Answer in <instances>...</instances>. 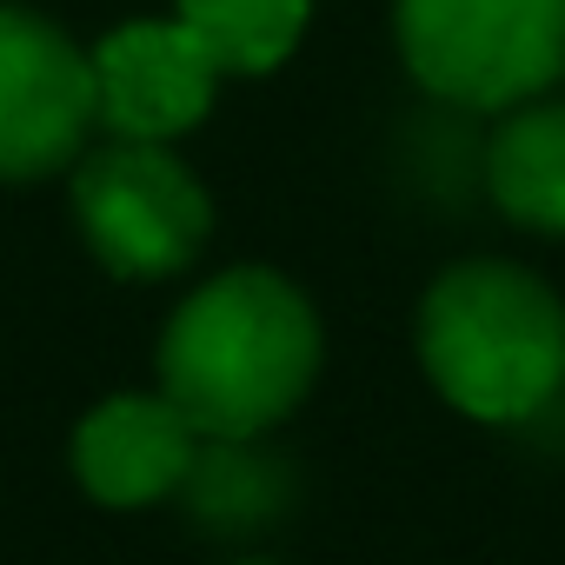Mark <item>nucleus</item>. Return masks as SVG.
Here are the masks:
<instances>
[{
  "label": "nucleus",
  "mask_w": 565,
  "mask_h": 565,
  "mask_svg": "<svg viewBox=\"0 0 565 565\" xmlns=\"http://www.w3.org/2000/svg\"><path fill=\"white\" fill-rule=\"evenodd\" d=\"M180 28L213 54L220 74H266L294 54L307 0H180Z\"/></svg>",
  "instance_id": "nucleus-10"
},
{
  "label": "nucleus",
  "mask_w": 565,
  "mask_h": 565,
  "mask_svg": "<svg viewBox=\"0 0 565 565\" xmlns=\"http://www.w3.org/2000/svg\"><path fill=\"white\" fill-rule=\"evenodd\" d=\"M74 213H81V233L100 253V266L120 279L180 273L213 226L200 180L160 140H120V147L94 153L74 173Z\"/></svg>",
  "instance_id": "nucleus-4"
},
{
  "label": "nucleus",
  "mask_w": 565,
  "mask_h": 565,
  "mask_svg": "<svg viewBox=\"0 0 565 565\" xmlns=\"http://www.w3.org/2000/svg\"><path fill=\"white\" fill-rule=\"evenodd\" d=\"M180 499L206 532H259L294 505V472H287V459L259 452L253 439L200 433L186 479H180Z\"/></svg>",
  "instance_id": "nucleus-9"
},
{
  "label": "nucleus",
  "mask_w": 565,
  "mask_h": 565,
  "mask_svg": "<svg viewBox=\"0 0 565 565\" xmlns=\"http://www.w3.org/2000/svg\"><path fill=\"white\" fill-rule=\"evenodd\" d=\"M419 353L472 419H532L565 386V307L505 259L452 266L419 307Z\"/></svg>",
  "instance_id": "nucleus-2"
},
{
  "label": "nucleus",
  "mask_w": 565,
  "mask_h": 565,
  "mask_svg": "<svg viewBox=\"0 0 565 565\" xmlns=\"http://www.w3.org/2000/svg\"><path fill=\"white\" fill-rule=\"evenodd\" d=\"M193 446L200 433L186 426V413L167 393H127L81 419L74 472L100 505H147V499L180 492Z\"/></svg>",
  "instance_id": "nucleus-7"
},
{
  "label": "nucleus",
  "mask_w": 565,
  "mask_h": 565,
  "mask_svg": "<svg viewBox=\"0 0 565 565\" xmlns=\"http://www.w3.org/2000/svg\"><path fill=\"white\" fill-rule=\"evenodd\" d=\"M313 366L320 320L266 266L206 279L160 340V393L213 439H253L287 419L313 386Z\"/></svg>",
  "instance_id": "nucleus-1"
},
{
  "label": "nucleus",
  "mask_w": 565,
  "mask_h": 565,
  "mask_svg": "<svg viewBox=\"0 0 565 565\" xmlns=\"http://www.w3.org/2000/svg\"><path fill=\"white\" fill-rule=\"evenodd\" d=\"M399 54L426 94L499 114L565 74V0H399Z\"/></svg>",
  "instance_id": "nucleus-3"
},
{
  "label": "nucleus",
  "mask_w": 565,
  "mask_h": 565,
  "mask_svg": "<svg viewBox=\"0 0 565 565\" xmlns=\"http://www.w3.org/2000/svg\"><path fill=\"white\" fill-rule=\"evenodd\" d=\"M94 120V54L28 8H0V180L67 167Z\"/></svg>",
  "instance_id": "nucleus-5"
},
{
  "label": "nucleus",
  "mask_w": 565,
  "mask_h": 565,
  "mask_svg": "<svg viewBox=\"0 0 565 565\" xmlns=\"http://www.w3.org/2000/svg\"><path fill=\"white\" fill-rule=\"evenodd\" d=\"M213 54L180 21H127L94 47V107L120 140H173L213 100Z\"/></svg>",
  "instance_id": "nucleus-6"
},
{
  "label": "nucleus",
  "mask_w": 565,
  "mask_h": 565,
  "mask_svg": "<svg viewBox=\"0 0 565 565\" xmlns=\"http://www.w3.org/2000/svg\"><path fill=\"white\" fill-rule=\"evenodd\" d=\"M492 200L539 233H565V100H519L486 147Z\"/></svg>",
  "instance_id": "nucleus-8"
}]
</instances>
